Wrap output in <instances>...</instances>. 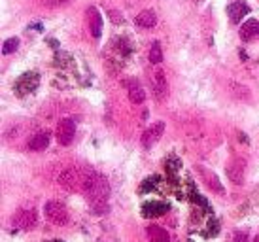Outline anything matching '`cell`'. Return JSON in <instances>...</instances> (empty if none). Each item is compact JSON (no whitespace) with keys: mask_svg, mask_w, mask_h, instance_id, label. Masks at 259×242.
Listing matches in <instances>:
<instances>
[{"mask_svg":"<svg viewBox=\"0 0 259 242\" xmlns=\"http://www.w3.org/2000/svg\"><path fill=\"white\" fill-rule=\"evenodd\" d=\"M47 146H49V134L47 132H38L29 140L30 152H43Z\"/></svg>","mask_w":259,"mask_h":242,"instance_id":"obj_18","label":"cell"},{"mask_svg":"<svg viewBox=\"0 0 259 242\" xmlns=\"http://www.w3.org/2000/svg\"><path fill=\"white\" fill-rule=\"evenodd\" d=\"M246 241H248V235H246L244 231H237L233 235V241L231 242H246Z\"/></svg>","mask_w":259,"mask_h":242,"instance_id":"obj_22","label":"cell"},{"mask_svg":"<svg viewBox=\"0 0 259 242\" xmlns=\"http://www.w3.org/2000/svg\"><path fill=\"white\" fill-rule=\"evenodd\" d=\"M151 91L155 95L157 100H163L169 93V86H167V76H165V70L159 68V65H155L153 68V74H151Z\"/></svg>","mask_w":259,"mask_h":242,"instance_id":"obj_7","label":"cell"},{"mask_svg":"<svg viewBox=\"0 0 259 242\" xmlns=\"http://www.w3.org/2000/svg\"><path fill=\"white\" fill-rule=\"evenodd\" d=\"M248 12H250V8L244 0H235L227 6V15L233 23H240L244 19V15H248Z\"/></svg>","mask_w":259,"mask_h":242,"instance_id":"obj_11","label":"cell"},{"mask_svg":"<svg viewBox=\"0 0 259 242\" xmlns=\"http://www.w3.org/2000/svg\"><path fill=\"white\" fill-rule=\"evenodd\" d=\"M225 172H227V176H229V180L233 182V184H237V185L244 184V165L238 163V159H235V161L227 163Z\"/></svg>","mask_w":259,"mask_h":242,"instance_id":"obj_12","label":"cell"},{"mask_svg":"<svg viewBox=\"0 0 259 242\" xmlns=\"http://www.w3.org/2000/svg\"><path fill=\"white\" fill-rule=\"evenodd\" d=\"M40 84V76L36 72H27L23 76H19L14 84V93L17 97H27L30 95Z\"/></svg>","mask_w":259,"mask_h":242,"instance_id":"obj_3","label":"cell"},{"mask_svg":"<svg viewBox=\"0 0 259 242\" xmlns=\"http://www.w3.org/2000/svg\"><path fill=\"white\" fill-rule=\"evenodd\" d=\"M197 172H199L201 180L204 182V185H206L208 189H212L217 195H223V193H225V189H223V185H221V182H219V178H217V174L214 171H210V169L199 165V167H197Z\"/></svg>","mask_w":259,"mask_h":242,"instance_id":"obj_9","label":"cell"},{"mask_svg":"<svg viewBox=\"0 0 259 242\" xmlns=\"http://www.w3.org/2000/svg\"><path fill=\"white\" fill-rule=\"evenodd\" d=\"M84 189H86V197L91 202H101L106 200L110 195V184L106 180V176H102L99 172L87 171L86 180H84Z\"/></svg>","mask_w":259,"mask_h":242,"instance_id":"obj_1","label":"cell"},{"mask_svg":"<svg viewBox=\"0 0 259 242\" xmlns=\"http://www.w3.org/2000/svg\"><path fill=\"white\" fill-rule=\"evenodd\" d=\"M17 47H19V38H8L6 42L2 44V55H12L17 51Z\"/></svg>","mask_w":259,"mask_h":242,"instance_id":"obj_20","label":"cell"},{"mask_svg":"<svg viewBox=\"0 0 259 242\" xmlns=\"http://www.w3.org/2000/svg\"><path fill=\"white\" fill-rule=\"evenodd\" d=\"M84 180H86V172H82L78 167H68L59 176V184L66 187V189H70V191L80 187V185H84Z\"/></svg>","mask_w":259,"mask_h":242,"instance_id":"obj_5","label":"cell"},{"mask_svg":"<svg viewBox=\"0 0 259 242\" xmlns=\"http://www.w3.org/2000/svg\"><path fill=\"white\" fill-rule=\"evenodd\" d=\"M55 136H57V142L61 146H65V148L70 146L74 136H76V123L72 119H68V117L61 119L57 123V129H55Z\"/></svg>","mask_w":259,"mask_h":242,"instance_id":"obj_6","label":"cell"},{"mask_svg":"<svg viewBox=\"0 0 259 242\" xmlns=\"http://www.w3.org/2000/svg\"><path fill=\"white\" fill-rule=\"evenodd\" d=\"M254 242H259V235L256 237V239H254Z\"/></svg>","mask_w":259,"mask_h":242,"instance_id":"obj_25","label":"cell"},{"mask_svg":"<svg viewBox=\"0 0 259 242\" xmlns=\"http://www.w3.org/2000/svg\"><path fill=\"white\" fill-rule=\"evenodd\" d=\"M134 23H136L138 29H153L157 25V15H155L153 10H142L134 17Z\"/></svg>","mask_w":259,"mask_h":242,"instance_id":"obj_14","label":"cell"},{"mask_svg":"<svg viewBox=\"0 0 259 242\" xmlns=\"http://www.w3.org/2000/svg\"><path fill=\"white\" fill-rule=\"evenodd\" d=\"M110 17H114V19H115V23L119 21V25L123 23V17H121V14H115L114 10H110Z\"/></svg>","mask_w":259,"mask_h":242,"instance_id":"obj_24","label":"cell"},{"mask_svg":"<svg viewBox=\"0 0 259 242\" xmlns=\"http://www.w3.org/2000/svg\"><path fill=\"white\" fill-rule=\"evenodd\" d=\"M129 99L132 104H142L146 100V91L138 80H130L129 82Z\"/></svg>","mask_w":259,"mask_h":242,"instance_id":"obj_16","label":"cell"},{"mask_svg":"<svg viewBox=\"0 0 259 242\" xmlns=\"http://www.w3.org/2000/svg\"><path fill=\"white\" fill-rule=\"evenodd\" d=\"M87 19H89V29H91L93 38H95V40H99V38L102 36V15H101V12H99L95 6H91V8L87 10Z\"/></svg>","mask_w":259,"mask_h":242,"instance_id":"obj_10","label":"cell"},{"mask_svg":"<svg viewBox=\"0 0 259 242\" xmlns=\"http://www.w3.org/2000/svg\"><path fill=\"white\" fill-rule=\"evenodd\" d=\"M165 212H169V204L163 200H151V202H146L142 206V216H146V218H159Z\"/></svg>","mask_w":259,"mask_h":242,"instance_id":"obj_13","label":"cell"},{"mask_svg":"<svg viewBox=\"0 0 259 242\" xmlns=\"http://www.w3.org/2000/svg\"><path fill=\"white\" fill-rule=\"evenodd\" d=\"M91 210L95 214H106L108 212V202L106 200H101V202H91Z\"/></svg>","mask_w":259,"mask_h":242,"instance_id":"obj_21","label":"cell"},{"mask_svg":"<svg viewBox=\"0 0 259 242\" xmlns=\"http://www.w3.org/2000/svg\"><path fill=\"white\" fill-rule=\"evenodd\" d=\"M238 34H240V38H242L244 42H250V40L258 38L259 36V21L258 19H248L246 23L240 25Z\"/></svg>","mask_w":259,"mask_h":242,"instance_id":"obj_15","label":"cell"},{"mask_svg":"<svg viewBox=\"0 0 259 242\" xmlns=\"http://www.w3.org/2000/svg\"><path fill=\"white\" fill-rule=\"evenodd\" d=\"M14 223L19 229H25V231H30V229L36 227L38 223V212L34 206H23L19 208L14 216Z\"/></svg>","mask_w":259,"mask_h":242,"instance_id":"obj_4","label":"cell"},{"mask_svg":"<svg viewBox=\"0 0 259 242\" xmlns=\"http://www.w3.org/2000/svg\"><path fill=\"white\" fill-rule=\"evenodd\" d=\"M150 63H151L153 66L163 63V49H161V44L159 42L151 44V49H150Z\"/></svg>","mask_w":259,"mask_h":242,"instance_id":"obj_19","label":"cell"},{"mask_svg":"<svg viewBox=\"0 0 259 242\" xmlns=\"http://www.w3.org/2000/svg\"><path fill=\"white\" fill-rule=\"evenodd\" d=\"M163 132H165V123H163V121H155L153 125H150V127L142 132L140 142H142V146H144L146 150H150V148H153V146L159 142V138L163 136Z\"/></svg>","mask_w":259,"mask_h":242,"instance_id":"obj_8","label":"cell"},{"mask_svg":"<svg viewBox=\"0 0 259 242\" xmlns=\"http://www.w3.org/2000/svg\"><path fill=\"white\" fill-rule=\"evenodd\" d=\"M43 216L49 223H53L57 227H63L68 223V210L61 200H47L43 206Z\"/></svg>","mask_w":259,"mask_h":242,"instance_id":"obj_2","label":"cell"},{"mask_svg":"<svg viewBox=\"0 0 259 242\" xmlns=\"http://www.w3.org/2000/svg\"><path fill=\"white\" fill-rule=\"evenodd\" d=\"M45 6H51V8H55V6H63V4H66V2H70V0H42Z\"/></svg>","mask_w":259,"mask_h":242,"instance_id":"obj_23","label":"cell"},{"mask_svg":"<svg viewBox=\"0 0 259 242\" xmlns=\"http://www.w3.org/2000/svg\"><path fill=\"white\" fill-rule=\"evenodd\" d=\"M146 235H148V239L151 242H171L169 231L159 227V225H150V227L146 229Z\"/></svg>","mask_w":259,"mask_h":242,"instance_id":"obj_17","label":"cell"}]
</instances>
